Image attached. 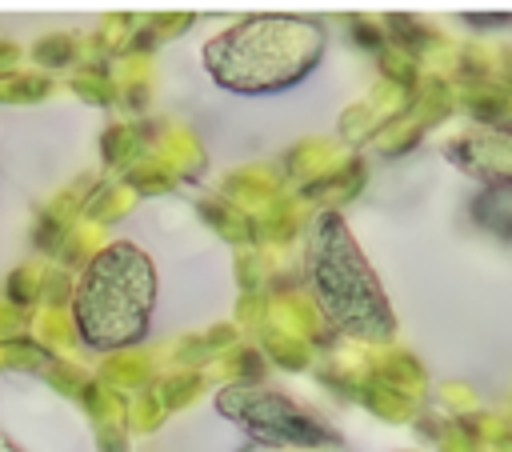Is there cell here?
<instances>
[{
  "mask_svg": "<svg viewBox=\"0 0 512 452\" xmlns=\"http://www.w3.org/2000/svg\"><path fill=\"white\" fill-rule=\"evenodd\" d=\"M324 52V28L312 16H248L204 48V64L220 88L280 92L312 72Z\"/></svg>",
  "mask_w": 512,
  "mask_h": 452,
  "instance_id": "1",
  "label": "cell"
},
{
  "mask_svg": "<svg viewBox=\"0 0 512 452\" xmlns=\"http://www.w3.org/2000/svg\"><path fill=\"white\" fill-rule=\"evenodd\" d=\"M156 308V268L144 248L116 240L100 248L72 292V324L88 348L116 352L144 340Z\"/></svg>",
  "mask_w": 512,
  "mask_h": 452,
  "instance_id": "2",
  "label": "cell"
},
{
  "mask_svg": "<svg viewBox=\"0 0 512 452\" xmlns=\"http://www.w3.org/2000/svg\"><path fill=\"white\" fill-rule=\"evenodd\" d=\"M308 260H312V288L320 312L340 324L352 336H388L392 316L380 296L376 276L368 272L360 248L352 244L348 228L340 216H320L308 240Z\"/></svg>",
  "mask_w": 512,
  "mask_h": 452,
  "instance_id": "3",
  "label": "cell"
},
{
  "mask_svg": "<svg viewBox=\"0 0 512 452\" xmlns=\"http://www.w3.org/2000/svg\"><path fill=\"white\" fill-rule=\"evenodd\" d=\"M220 412L236 416L260 444H336V436L312 412L280 392L232 388V396H220Z\"/></svg>",
  "mask_w": 512,
  "mask_h": 452,
  "instance_id": "4",
  "label": "cell"
},
{
  "mask_svg": "<svg viewBox=\"0 0 512 452\" xmlns=\"http://www.w3.org/2000/svg\"><path fill=\"white\" fill-rule=\"evenodd\" d=\"M0 452H20V448H16V444H12V440L0 432Z\"/></svg>",
  "mask_w": 512,
  "mask_h": 452,
  "instance_id": "5",
  "label": "cell"
}]
</instances>
